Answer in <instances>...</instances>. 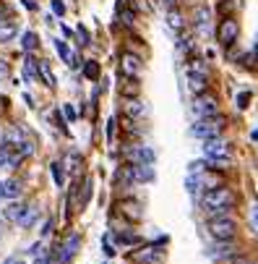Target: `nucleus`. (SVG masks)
Here are the masks:
<instances>
[{"mask_svg": "<svg viewBox=\"0 0 258 264\" xmlns=\"http://www.w3.org/2000/svg\"><path fill=\"white\" fill-rule=\"evenodd\" d=\"M235 204V194L230 189H224V186H214V189H209L204 196H201V207L211 214H227L230 212V207Z\"/></svg>", "mask_w": 258, "mask_h": 264, "instance_id": "f257e3e1", "label": "nucleus"}, {"mask_svg": "<svg viewBox=\"0 0 258 264\" xmlns=\"http://www.w3.org/2000/svg\"><path fill=\"white\" fill-rule=\"evenodd\" d=\"M224 131V118H217V115H209V118H199L193 123V128H190V136L196 139H217L219 134Z\"/></svg>", "mask_w": 258, "mask_h": 264, "instance_id": "f03ea898", "label": "nucleus"}, {"mask_svg": "<svg viewBox=\"0 0 258 264\" xmlns=\"http://www.w3.org/2000/svg\"><path fill=\"white\" fill-rule=\"evenodd\" d=\"M235 233H237V225H235L232 217H224V214L211 217V223H209V236L214 238V241H232Z\"/></svg>", "mask_w": 258, "mask_h": 264, "instance_id": "7ed1b4c3", "label": "nucleus"}, {"mask_svg": "<svg viewBox=\"0 0 258 264\" xmlns=\"http://www.w3.org/2000/svg\"><path fill=\"white\" fill-rule=\"evenodd\" d=\"M188 86H190L193 95L206 92V86H209V71H206V66L201 63V60H193V66L188 68Z\"/></svg>", "mask_w": 258, "mask_h": 264, "instance_id": "20e7f679", "label": "nucleus"}, {"mask_svg": "<svg viewBox=\"0 0 258 264\" xmlns=\"http://www.w3.org/2000/svg\"><path fill=\"white\" fill-rule=\"evenodd\" d=\"M219 110V102L211 92H201V95L193 97V115L196 118H209V115H217Z\"/></svg>", "mask_w": 258, "mask_h": 264, "instance_id": "39448f33", "label": "nucleus"}, {"mask_svg": "<svg viewBox=\"0 0 258 264\" xmlns=\"http://www.w3.org/2000/svg\"><path fill=\"white\" fill-rule=\"evenodd\" d=\"M237 34H240V24L232 16H227V19L219 21V26H217V39H219V45L230 48V45L237 39Z\"/></svg>", "mask_w": 258, "mask_h": 264, "instance_id": "423d86ee", "label": "nucleus"}, {"mask_svg": "<svg viewBox=\"0 0 258 264\" xmlns=\"http://www.w3.org/2000/svg\"><path fill=\"white\" fill-rule=\"evenodd\" d=\"M81 248V236L79 233H71V236L60 243V248H57V256H55V261L57 264H68L73 256H76V251Z\"/></svg>", "mask_w": 258, "mask_h": 264, "instance_id": "0eeeda50", "label": "nucleus"}, {"mask_svg": "<svg viewBox=\"0 0 258 264\" xmlns=\"http://www.w3.org/2000/svg\"><path fill=\"white\" fill-rule=\"evenodd\" d=\"M125 170H128V178H131V181H139V183H149V181H154V170H151V165L131 162Z\"/></svg>", "mask_w": 258, "mask_h": 264, "instance_id": "6e6552de", "label": "nucleus"}, {"mask_svg": "<svg viewBox=\"0 0 258 264\" xmlns=\"http://www.w3.org/2000/svg\"><path fill=\"white\" fill-rule=\"evenodd\" d=\"M204 154H206V157H230V144L219 142V139H206Z\"/></svg>", "mask_w": 258, "mask_h": 264, "instance_id": "1a4fd4ad", "label": "nucleus"}, {"mask_svg": "<svg viewBox=\"0 0 258 264\" xmlns=\"http://www.w3.org/2000/svg\"><path fill=\"white\" fill-rule=\"evenodd\" d=\"M120 68H123L125 76H139L141 73V60L131 55V53H123V58H120Z\"/></svg>", "mask_w": 258, "mask_h": 264, "instance_id": "9d476101", "label": "nucleus"}, {"mask_svg": "<svg viewBox=\"0 0 258 264\" xmlns=\"http://www.w3.org/2000/svg\"><path fill=\"white\" fill-rule=\"evenodd\" d=\"M128 160L131 162H141V165H151L154 162V152H151L149 147H133L128 152Z\"/></svg>", "mask_w": 258, "mask_h": 264, "instance_id": "9b49d317", "label": "nucleus"}, {"mask_svg": "<svg viewBox=\"0 0 258 264\" xmlns=\"http://www.w3.org/2000/svg\"><path fill=\"white\" fill-rule=\"evenodd\" d=\"M55 50H57V55L63 58V60H66V63H68L71 68H76V66H79V63H76V53L68 48V45H66L63 39H55Z\"/></svg>", "mask_w": 258, "mask_h": 264, "instance_id": "f8f14e48", "label": "nucleus"}, {"mask_svg": "<svg viewBox=\"0 0 258 264\" xmlns=\"http://www.w3.org/2000/svg\"><path fill=\"white\" fill-rule=\"evenodd\" d=\"M24 79L26 81H37L39 79V63L34 58H26V63H24Z\"/></svg>", "mask_w": 258, "mask_h": 264, "instance_id": "ddd939ff", "label": "nucleus"}, {"mask_svg": "<svg viewBox=\"0 0 258 264\" xmlns=\"http://www.w3.org/2000/svg\"><path fill=\"white\" fill-rule=\"evenodd\" d=\"M219 246H214V248H211V256H214V259H224V256H230L232 251H235V246L230 243V241H217Z\"/></svg>", "mask_w": 258, "mask_h": 264, "instance_id": "4468645a", "label": "nucleus"}, {"mask_svg": "<svg viewBox=\"0 0 258 264\" xmlns=\"http://www.w3.org/2000/svg\"><path fill=\"white\" fill-rule=\"evenodd\" d=\"M209 19H211V13H209V8H199V11H196V24H199V29H201V32L206 34L209 32Z\"/></svg>", "mask_w": 258, "mask_h": 264, "instance_id": "2eb2a0df", "label": "nucleus"}, {"mask_svg": "<svg viewBox=\"0 0 258 264\" xmlns=\"http://www.w3.org/2000/svg\"><path fill=\"white\" fill-rule=\"evenodd\" d=\"M24 212H26L24 204H11L3 214H6V220H11V223H16V225H19V220H21V214H24Z\"/></svg>", "mask_w": 258, "mask_h": 264, "instance_id": "dca6fc26", "label": "nucleus"}, {"mask_svg": "<svg viewBox=\"0 0 258 264\" xmlns=\"http://www.w3.org/2000/svg\"><path fill=\"white\" fill-rule=\"evenodd\" d=\"M133 259H136V261H146V264H154V261H159V259H162V251H157V248H146L144 254H136Z\"/></svg>", "mask_w": 258, "mask_h": 264, "instance_id": "f3484780", "label": "nucleus"}, {"mask_svg": "<svg viewBox=\"0 0 258 264\" xmlns=\"http://www.w3.org/2000/svg\"><path fill=\"white\" fill-rule=\"evenodd\" d=\"M167 26H170V29H175V32H180V29L185 26L183 16H180V11H170V13H167Z\"/></svg>", "mask_w": 258, "mask_h": 264, "instance_id": "a211bd4d", "label": "nucleus"}, {"mask_svg": "<svg viewBox=\"0 0 258 264\" xmlns=\"http://www.w3.org/2000/svg\"><path fill=\"white\" fill-rule=\"evenodd\" d=\"M34 223H37V209H34V207H26V212L21 214L19 225H21V228H32Z\"/></svg>", "mask_w": 258, "mask_h": 264, "instance_id": "6ab92c4d", "label": "nucleus"}, {"mask_svg": "<svg viewBox=\"0 0 258 264\" xmlns=\"http://www.w3.org/2000/svg\"><path fill=\"white\" fill-rule=\"evenodd\" d=\"M84 76H86V79H92V81H97V79H99V63H97V60H86V66H84Z\"/></svg>", "mask_w": 258, "mask_h": 264, "instance_id": "aec40b11", "label": "nucleus"}, {"mask_svg": "<svg viewBox=\"0 0 258 264\" xmlns=\"http://www.w3.org/2000/svg\"><path fill=\"white\" fill-rule=\"evenodd\" d=\"M37 45H39V42H37V34H34V32H26V34L21 37V48H24L26 53L37 50Z\"/></svg>", "mask_w": 258, "mask_h": 264, "instance_id": "412c9836", "label": "nucleus"}, {"mask_svg": "<svg viewBox=\"0 0 258 264\" xmlns=\"http://www.w3.org/2000/svg\"><path fill=\"white\" fill-rule=\"evenodd\" d=\"M16 37V24H0V42H11Z\"/></svg>", "mask_w": 258, "mask_h": 264, "instance_id": "4be33fe9", "label": "nucleus"}, {"mask_svg": "<svg viewBox=\"0 0 258 264\" xmlns=\"http://www.w3.org/2000/svg\"><path fill=\"white\" fill-rule=\"evenodd\" d=\"M39 76H42V79H44V84H47V86H55V76H52L50 66L44 63V60H39Z\"/></svg>", "mask_w": 258, "mask_h": 264, "instance_id": "5701e85b", "label": "nucleus"}, {"mask_svg": "<svg viewBox=\"0 0 258 264\" xmlns=\"http://www.w3.org/2000/svg\"><path fill=\"white\" fill-rule=\"evenodd\" d=\"M3 186H6V196L8 199H19V194H21V183L19 181H6Z\"/></svg>", "mask_w": 258, "mask_h": 264, "instance_id": "b1692460", "label": "nucleus"}, {"mask_svg": "<svg viewBox=\"0 0 258 264\" xmlns=\"http://www.w3.org/2000/svg\"><path fill=\"white\" fill-rule=\"evenodd\" d=\"M120 212H125L128 217H133V220H139V217H141L139 204H133V201H123V204H120Z\"/></svg>", "mask_w": 258, "mask_h": 264, "instance_id": "393cba45", "label": "nucleus"}, {"mask_svg": "<svg viewBox=\"0 0 258 264\" xmlns=\"http://www.w3.org/2000/svg\"><path fill=\"white\" fill-rule=\"evenodd\" d=\"M125 110H128V115H133V118H139V115H144L146 113V107H144V102H139V100H131L128 102V107H125Z\"/></svg>", "mask_w": 258, "mask_h": 264, "instance_id": "a878e982", "label": "nucleus"}, {"mask_svg": "<svg viewBox=\"0 0 258 264\" xmlns=\"http://www.w3.org/2000/svg\"><path fill=\"white\" fill-rule=\"evenodd\" d=\"M50 167H52V178H55V186H60V189H63V183H66V175H63V165H60V162H52Z\"/></svg>", "mask_w": 258, "mask_h": 264, "instance_id": "bb28decb", "label": "nucleus"}, {"mask_svg": "<svg viewBox=\"0 0 258 264\" xmlns=\"http://www.w3.org/2000/svg\"><path fill=\"white\" fill-rule=\"evenodd\" d=\"M248 225H250V230L258 236V204H253L250 212H248Z\"/></svg>", "mask_w": 258, "mask_h": 264, "instance_id": "cd10ccee", "label": "nucleus"}, {"mask_svg": "<svg viewBox=\"0 0 258 264\" xmlns=\"http://www.w3.org/2000/svg\"><path fill=\"white\" fill-rule=\"evenodd\" d=\"M117 243H139V236H133V233H117Z\"/></svg>", "mask_w": 258, "mask_h": 264, "instance_id": "c85d7f7f", "label": "nucleus"}, {"mask_svg": "<svg viewBox=\"0 0 258 264\" xmlns=\"http://www.w3.org/2000/svg\"><path fill=\"white\" fill-rule=\"evenodd\" d=\"M235 102H237V107H240V110H245V107H248V102H250V92H240Z\"/></svg>", "mask_w": 258, "mask_h": 264, "instance_id": "c756f323", "label": "nucleus"}, {"mask_svg": "<svg viewBox=\"0 0 258 264\" xmlns=\"http://www.w3.org/2000/svg\"><path fill=\"white\" fill-rule=\"evenodd\" d=\"M8 73H11L8 60H3V58H0V81H3V79H8Z\"/></svg>", "mask_w": 258, "mask_h": 264, "instance_id": "7c9ffc66", "label": "nucleus"}, {"mask_svg": "<svg viewBox=\"0 0 258 264\" xmlns=\"http://www.w3.org/2000/svg\"><path fill=\"white\" fill-rule=\"evenodd\" d=\"M52 11L57 13V16H63V13H66V6H63V0H52Z\"/></svg>", "mask_w": 258, "mask_h": 264, "instance_id": "2f4dec72", "label": "nucleus"}, {"mask_svg": "<svg viewBox=\"0 0 258 264\" xmlns=\"http://www.w3.org/2000/svg\"><path fill=\"white\" fill-rule=\"evenodd\" d=\"M79 39H81V45H89V32L84 26H79Z\"/></svg>", "mask_w": 258, "mask_h": 264, "instance_id": "473e14b6", "label": "nucleus"}, {"mask_svg": "<svg viewBox=\"0 0 258 264\" xmlns=\"http://www.w3.org/2000/svg\"><path fill=\"white\" fill-rule=\"evenodd\" d=\"M63 113H66V118H68V120H73V118H76V110H73L71 105H63Z\"/></svg>", "mask_w": 258, "mask_h": 264, "instance_id": "72a5a7b5", "label": "nucleus"}, {"mask_svg": "<svg viewBox=\"0 0 258 264\" xmlns=\"http://www.w3.org/2000/svg\"><path fill=\"white\" fill-rule=\"evenodd\" d=\"M104 254H107V256H112V254H115V248L110 246V236L104 238Z\"/></svg>", "mask_w": 258, "mask_h": 264, "instance_id": "f704fd0d", "label": "nucleus"}, {"mask_svg": "<svg viewBox=\"0 0 258 264\" xmlns=\"http://www.w3.org/2000/svg\"><path fill=\"white\" fill-rule=\"evenodd\" d=\"M37 264H50V256L44 254V251H39V254H37Z\"/></svg>", "mask_w": 258, "mask_h": 264, "instance_id": "c9c22d12", "label": "nucleus"}, {"mask_svg": "<svg viewBox=\"0 0 258 264\" xmlns=\"http://www.w3.org/2000/svg\"><path fill=\"white\" fill-rule=\"evenodd\" d=\"M112 134H115V118H110L107 123V139H112Z\"/></svg>", "mask_w": 258, "mask_h": 264, "instance_id": "e433bc0d", "label": "nucleus"}, {"mask_svg": "<svg viewBox=\"0 0 258 264\" xmlns=\"http://www.w3.org/2000/svg\"><path fill=\"white\" fill-rule=\"evenodd\" d=\"M3 264H24V259H19V256H11V259H6Z\"/></svg>", "mask_w": 258, "mask_h": 264, "instance_id": "4c0bfd02", "label": "nucleus"}, {"mask_svg": "<svg viewBox=\"0 0 258 264\" xmlns=\"http://www.w3.org/2000/svg\"><path fill=\"white\" fill-rule=\"evenodd\" d=\"M24 6H26L29 11H37V3H34V0H24Z\"/></svg>", "mask_w": 258, "mask_h": 264, "instance_id": "58836bf2", "label": "nucleus"}, {"mask_svg": "<svg viewBox=\"0 0 258 264\" xmlns=\"http://www.w3.org/2000/svg\"><path fill=\"white\" fill-rule=\"evenodd\" d=\"M232 264H255V261H250V259H237V261H232Z\"/></svg>", "mask_w": 258, "mask_h": 264, "instance_id": "ea45409f", "label": "nucleus"}, {"mask_svg": "<svg viewBox=\"0 0 258 264\" xmlns=\"http://www.w3.org/2000/svg\"><path fill=\"white\" fill-rule=\"evenodd\" d=\"M6 196V186H3V181H0V199Z\"/></svg>", "mask_w": 258, "mask_h": 264, "instance_id": "a19ab883", "label": "nucleus"}, {"mask_svg": "<svg viewBox=\"0 0 258 264\" xmlns=\"http://www.w3.org/2000/svg\"><path fill=\"white\" fill-rule=\"evenodd\" d=\"M250 139H253V142H258V128H255V131L250 134Z\"/></svg>", "mask_w": 258, "mask_h": 264, "instance_id": "79ce46f5", "label": "nucleus"}, {"mask_svg": "<svg viewBox=\"0 0 258 264\" xmlns=\"http://www.w3.org/2000/svg\"><path fill=\"white\" fill-rule=\"evenodd\" d=\"M0 167H6V157H3V154H0Z\"/></svg>", "mask_w": 258, "mask_h": 264, "instance_id": "37998d69", "label": "nucleus"}, {"mask_svg": "<svg viewBox=\"0 0 258 264\" xmlns=\"http://www.w3.org/2000/svg\"><path fill=\"white\" fill-rule=\"evenodd\" d=\"M253 53H255V60H258V39H255V48H253Z\"/></svg>", "mask_w": 258, "mask_h": 264, "instance_id": "c03bdc74", "label": "nucleus"}]
</instances>
